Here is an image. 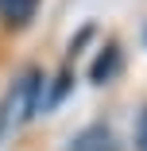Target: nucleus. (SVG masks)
I'll return each instance as SVG.
<instances>
[{"label":"nucleus","mask_w":147,"mask_h":151,"mask_svg":"<svg viewBox=\"0 0 147 151\" xmlns=\"http://www.w3.org/2000/svg\"><path fill=\"white\" fill-rule=\"evenodd\" d=\"M132 143L136 151H147V101L136 109V124H132Z\"/></svg>","instance_id":"39448f33"},{"label":"nucleus","mask_w":147,"mask_h":151,"mask_svg":"<svg viewBox=\"0 0 147 151\" xmlns=\"http://www.w3.org/2000/svg\"><path fill=\"white\" fill-rule=\"evenodd\" d=\"M39 8L43 0H0V27L8 35H19L39 19Z\"/></svg>","instance_id":"7ed1b4c3"},{"label":"nucleus","mask_w":147,"mask_h":151,"mask_svg":"<svg viewBox=\"0 0 147 151\" xmlns=\"http://www.w3.org/2000/svg\"><path fill=\"white\" fill-rule=\"evenodd\" d=\"M70 151H120V143H116L108 124H89V128H81L74 136Z\"/></svg>","instance_id":"20e7f679"},{"label":"nucleus","mask_w":147,"mask_h":151,"mask_svg":"<svg viewBox=\"0 0 147 151\" xmlns=\"http://www.w3.org/2000/svg\"><path fill=\"white\" fill-rule=\"evenodd\" d=\"M120 74H124V47H120V39H105L85 66V78H89V85H108Z\"/></svg>","instance_id":"f03ea898"},{"label":"nucleus","mask_w":147,"mask_h":151,"mask_svg":"<svg viewBox=\"0 0 147 151\" xmlns=\"http://www.w3.org/2000/svg\"><path fill=\"white\" fill-rule=\"evenodd\" d=\"M39 109H43V74L39 66H27L0 97V143L16 124H27Z\"/></svg>","instance_id":"f257e3e1"}]
</instances>
